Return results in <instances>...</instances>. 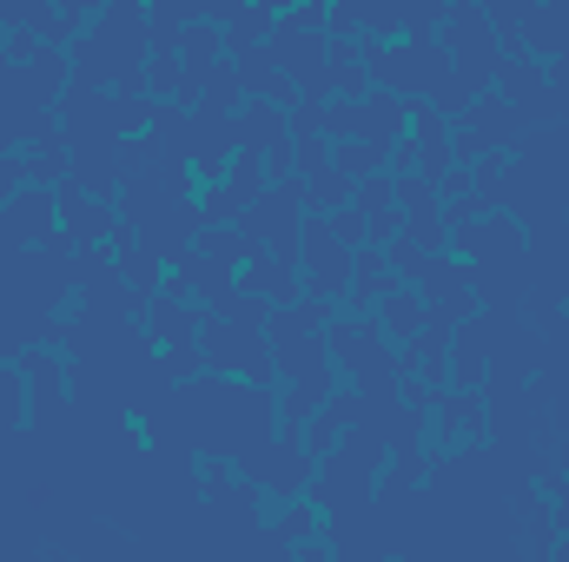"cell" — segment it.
Masks as SVG:
<instances>
[{"label":"cell","mask_w":569,"mask_h":562,"mask_svg":"<svg viewBox=\"0 0 569 562\" xmlns=\"http://www.w3.org/2000/svg\"><path fill=\"white\" fill-rule=\"evenodd\" d=\"M199 351H206V371L219 378H246V384H266L279 364H272V338H259V324H232V318H206L199 324Z\"/></svg>","instance_id":"1"},{"label":"cell","mask_w":569,"mask_h":562,"mask_svg":"<svg viewBox=\"0 0 569 562\" xmlns=\"http://www.w3.org/2000/svg\"><path fill=\"white\" fill-rule=\"evenodd\" d=\"M266 496H298L305 483H311V470H318V456L305 450V436H298V423H284V436L279 443H259L246 463H239Z\"/></svg>","instance_id":"2"},{"label":"cell","mask_w":569,"mask_h":562,"mask_svg":"<svg viewBox=\"0 0 569 562\" xmlns=\"http://www.w3.org/2000/svg\"><path fill=\"white\" fill-rule=\"evenodd\" d=\"M418 291H425V304H430V318H443V324H457V318H470L477 304V291H470V265H443L437 252L425 259V272H418Z\"/></svg>","instance_id":"3"},{"label":"cell","mask_w":569,"mask_h":562,"mask_svg":"<svg viewBox=\"0 0 569 562\" xmlns=\"http://www.w3.org/2000/svg\"><path fill=\"white\" fill-rule=\"evenodd\" d=\"M60 225L73 232V245H100V239H113V205L100 199V192H87V185H73V179H60Z\"/></svg>","instance_id":"4"},{"label":"cell","mask_w":569,"mask_h":562,"mask_svg":"<svg viewBox=\"0 0 569 562\" xmlns=\"http://www.w3.org/2000/svg\"><path fill=\"white\" fill-rule=\"evenodd\" d=\"M53 219H60V199L40 192V185H20V192L0 205V225H7L13 245H40V239L53 232Z\"/></svg>","instance_id":"5"},{"label":"cell","mask_w":569,"mask_h":562,"mask_svg":"<svg viewBox=\"0 0 569 562\" xmlns=\"http://www.w3.org/2000/svg\"><path fill=\"white\" fill-rule=\"evenodd\" d=\"M569 47V13H557V7H530L523 13V40L510 47V53H537V60H557Z\"/></svg>","instance_id":"6"},{"label":"cell","mask_w":569,"mask_h":562,"mask_svg":"<svg viewBox=\"0 0 569 562\" xmlns=\"http://www.w3.org/2000/svg\"><path fill=\"white\" fill-rule=\"evenodd\" d=\"M425 318H430L425 291H398V284L378 291V331H391V338H418Z\"/></svg>","instance_id":"7"},{"label":"cell","mask_w":569,"mask_h":562,"mask_svg":"<svg viewBox=\"0 0 569 562\" xmlns=\"http://www.w3.org/2000/svg\"><path fill=\"white\" fill-rule=\"evenodd\" d=\"M232 127H239V152H272V145H284V107H272V100L239 107Z\"/></svg>","instance_id":"8"},{"label":"cell","mask_w":569,"mask_h":562,"mask_svg":"<svg viewBox=\"0 0 569 562\" xmlns=\"http://www.w3.org/2000/svg\"><path fill=\"white\" fill-rule=\"evenodd\" d=\"M199 113H239V100H246V80H239V60H212L206 73H199Z\"/></svg>","instance_id":"9"},{"label":"cell","mask_w":569,"mask_h":562,"mask_svg":"<svg viewBox=\"0 0 569 562\" xmlns=\"http://www.w3.org/2000/svg\"><path fill=\"white\" fill-rule=\"evenodd\" d=\"M266 33H272V7H259V0H239V7L226 13V53L266 47Z\"/></svg>","instance_id":"10"},{"label":"cell","mask_w":569,"mask_h":562,"mask_svg":"<svg viewBox=\"0 0 569 562\" xmlns=\"http://www.w3.org/2000/svg\"><path fill=\"white\" fill-rule=\"evenodd\" d=\"M351 192H358V179L338 172L331 159H325L318 172H305V205H311V212H338V205H351Z\"/></svg>","instance_id":"11"},{"label":"cell","mask_w":569,"mask_h":562,"mask_svg":"<svg viewBox=\"0 0 569 562\" xmlns=\"http://www.w3.org/2000/svg\"><path fill=\"white\" fill-rule=\"evenodd\" d=\"M391 284V272H385V245H358V265H351V291H345V304H378V291Z\"/></svg>","instance_id":"12"},{"label":"cell","mask_w":569,"mask_h":562,"mask_svg":"<svg viewBox=\"0 0 569 562\" xmlns=\"http://www.w3.org/2000/svg\"><path fill=\"white\" fill-rule=\"evenodd\" d=\"M385 159H391V145H378V140H338V145H331V165H338V172H351V179L378 172Z\"/></svg>","instance_id":"13"},{"label":"cell","mask_w":569,"mask_h":562,"mask_svg":"<svg viewBox=\"0 0 569 562\" xmlns=\"http://www.w3.org/2000/svg\"><path fill=\"white\" fill-rule=\"evenodd\" d=\"M311 523H318V516H311V510H291V516H279V536H284V543H291V536H305V530H311Z\"/></svg>","instance_id":"14"},{"label":"cell","mask_w":569,"mask_h":562,"mask_svg":"<svg viewBox=\"0 0 569 562\" xmlns=\"http://www.w3.org/2000/svg\"><path fill=\"white\" fill-rule=\"evenodd\" d=\"M53 7H60V13H80V20H87V13H93V7H107V0H53Z\"/></svg>","instance_id":"15"},{"label":"cell","mask_w":569,"mask_h":562,"mask_svg":"<svg viewBox=\"0 0 569 562\" xmlns=\"http://www.w3.org/2000/svg\"><path fill=\"white\" fill-rule=\"evenodd\" d=\"M563 219H569V185H563Z\"/></svg>","instance_id":"16"}]
</instances>
